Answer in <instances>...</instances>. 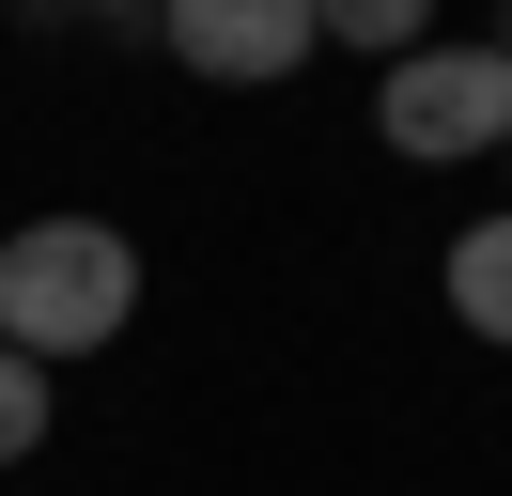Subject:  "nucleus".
Masks as SVG:
<instances>
[{"mask_svg": "<svg viewBox=\"0 0 512 496\" xmlns=\"http://www.w3.org/2000/svg\"><path fill=\"white\" fill-rule=\"evenodd\" d=\"M140 326V233L125 217H16V233H0V341H16V357H109V341Z\"/></svg>", "mask_w": 512, "mask_h": 496, "instance_id": "nucleus-1", "label": "nucleus"}, {"mask_svg": "<svg viewBox=\"0 0 512 496\" xmlns=\"http://www.w3.org/2000/svg\"><path fill=\"white\" fill-rule=\"evenodd\" d=\"M373 140L404 155V171H466V155L512 140V62L481 47V31H435V47L373 62Z\"/></svg>", "mask_w": 512, "mask_h": 496, "instance_id": "nucleus-2", "label": "nucleus"}, {"mask_svg": "<svg viewBox=\"0 0 512 496\" xmlns=\"http://www.w3.org/2000/svg\"><path fill=\"white\" fill-rule=\"evenodd\" d=\"M156 47L202 93H280L311 62V0H156Z\"/></svg>", "mask_w": 512, "mask_h": 496, "instance_id": "nucleus-3", "label": "nucleus"}, {"mask_svg": "<svg viewBox=\"0 0 512 496\" xmlns=\"http://www.w3.org/2000/svg\"><path fill=\"white\" fill-rule=\"evenodd\" d=\"M435 295H450V326H466V341H512V202L450 233V264H435Z\"/></svg>", "mask_w": 512, "mask_h": 496, "instance_id": "nucleus-4", "label": "nucleus"}, {"mask_svg": "<svg viewBox=\"0 0 512 496\" xmlns=\"http://www.w3.org/2000/svg\"><path fill=\"white\" fill-rule=\"evenodd\" d=\"M311 47H342V62H404V47H435V0H311Z\"/></svg>", "mask_w": 512, "mask_h": 496, "instance_id": "nucleus-5", "label": "nucleus"}, {"mask_svg": "<svg viewBox=\"0 0 512 496\" xmlns=\"http://www.w3.org/2000/svg\"><path fill=\"white\" fill-rule=\"evenodd\" d=\"M47 419H63V372L0 341V465H32V450H47Z\"/></svg>", "mask_w": 512, "mask_h": 496, "instance_id": "nucleus-6", "label": "nucleus"}, {"mask_svg": "<svg viewBox=\"0 0 512 496\" xmlns=\"http://www.w3.org/2000/svg\"><path fill=\"white\" fill-rule=\"evenodd\" d=\"M94 16H156V0H94Z\"/></svg>", "mask_w": 512, "mask_h": 496, "instance_id": "nucleus-7", "label": "nucleus"}, {"mask_svg": "<svg viewBox=\"0 0 512 496\" xmlns=\"http://www.w3.org/2000/svg\"><path fill=\"white\" fill-rule=\"evenodd\" d=\"M481 47H497V62H512V16H497V31H481Z\"/></svg>", "mask_w": 512, "mask_h": 496, "instance_id": "nucleus-8", "label": "nucleus"}, {"mask_svg": "<svg viewBox=\"0 0 512 496\" xmlns=\"http://www.w3.org/2000/svg\"><path fill=\"white\" fill-rule=\"evenodd\" d=\"M497 171H512V140H497Z\"/></svg>", "mask_w": 512, "mask_h": 496, "instance_id": "nucleus-9", "label": "nucleus"}]
</instances>
